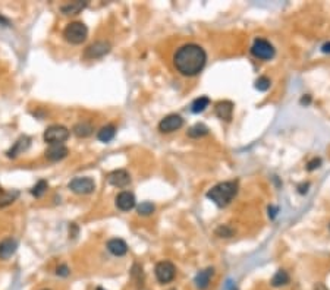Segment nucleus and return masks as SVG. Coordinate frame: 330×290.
<instances>
[{
  "label": "nucleus",
  "instance_id": "nucleus-28",
  "mask_svg": "<svg viewBox=\"0 0 330 290\" xmlns=\"http://www.w3.org/2000/svg\"><path fill=\"white\" fill-rule=\"evenodd\" d=\"M216 235L220 237H230V236H233V230L227 226H220L216 229Z\"/></svg>",
  "mask_w": 330,
  "mask_h": 290
},
{
  "label": "nucleus",
  "instance_id": "nucleus-1",
  "mask_svg": "<svg viewBox=\"0 0 330 290\" xmlns=\"http://www.w3.org/2000/svg\"><path fill=\"white\" fill-rule=\"evenodd\" d=\"M207 54L198 44H185L173 56V65L184 77H195L206 66Z\"/></svg>",
  "mask_w": 330,
  "mask_h": 290
},
{
  "label": "nucleus",
  "instance_id": "nucleus-22",
  "mask_svg": "<svg viewBox=\"0 0 330 290\" xmlns=\"http://www.w3.org/2000/svg\"><path fill=\"white\" fill-rule=\"evenodd\" d=\"M209 105H210V98H209V97H200V98H197V100L192 101V104H191V111H192V113H201V111H204Z\"/></svg>",
  "mask_w": 330,
  "mask_h": 290
},
{
  "label": "nucleus",
  "instance_id": "nucleus-20",
  "mask_svg": "<svg viewBox=\"0 0 330 290\" xmlns=\"http://www.w3.org/2000/svg\"><path fill=\"white\" fill-rule=\"evenodd\" d=\"M272 286L273 288H282V286H286L289 283V274L285 271V270H279L270 280Z\"/></svg>",
  "mask_w": 330,
  "mask_h": 290
},
{
  "label": "nucleus",
  "instance_id": "nucleus-2",
  "mask_svg": "<svg viewBox=\"0 0 330 290\" xmlns=\"http://www.w3.org/2000/svg\"><path fill=\"white\" fill-rule=\"evenodd\" d=\"M236 192H238V182L227 181V182H221L215 188H212L207 192V198L212 199L218 207H226L233 199Z\"/></svg>",
  "mask_w": 330,
  "mask_h": 290
},
{
  "label": "nucleus",
  "instance_id": "nucleus-33",
  "mask_svg": "<svg viewBox=\"0 0 330 290\" xmlns=\"http://www.w3.org/2000/svg\"><path fill=\"white\" fill-rule=\"evenodd\" d=\"M310 101H311V97L310 96L302 97V98H301V104H310Z\"/></svg>",
  "mask_w": 330,
  "mask_h": 290
},
{
  "label": "nucleus",
  "instance_id": "nucleus-31",
  "mask_svg": "<svg viewBox=\"0 0 330 290\" xmlns=\"http://www.w3.org/2000/svg\"><path fill=\"white\" fill-rule=\"evenodd\" d=\"M277 214V207H269V215L273 218Z\"/></svg>",
  "mask_w": 330,
  "mask_h": 290
},
{
  "label": "nucleus",
  "instance_id": "nucleus-17",
  "mask_svg": "<svg viewBox=\"0 0 330 290\" xmlns=\"http://www.w3.org/2000/svg\"><path fill=\"white\" fill-rule=\"evenodd\" d=\"M29 138L28 136H21L15 144H13V147L6 153L7 154V157H10V158H15V157H18L22 151H25L28 147H29Z\"/></svg>",
  "mask_w": 330,
  "mask_h": 290
},
{
  "label": "nucleus",
  "instance_id": "nucleus-19",
  "mask_svg": "<svg viewBox=\"0 0 330 290\" xmlns=\"http://www.w3.org/2000/svg\"><path fill=\"white\" fill-rule=\"evenodd\" d=\"M93 131H94V128L88 122H80V123H77L74 126V133L78 138H87V136H90L93 133Z\"/></svg>",
  "mask_w": 330,
  "mask_h": 290
},
{
  "label": "nucleus",
  "instance_id": "nucleus-8",
  "mask_svg": "<svg viewBox=\"0 0 330 290\" xmlns=\"http://www.w3.org/2000/svg\"><path fill=\"white\" fill-rule=\"evenodd\" d=\"M182 126H184V119L179 114H169V116H166L165 119L160 120L159 131L165 132V133H169V132L178 131Z\"/></svg>",
  "mask_w": 330,
  "mask_h": 290
},
{
  "label": "nucleus",
  "instance_id": "nucleus-16",
  "mask_svg": "<svg viewBox=\"0 0 330 290\" xmlns=\"http://www.w3.org/2000/svg\"><path fill=\"white\" fill-rule=\"evenodd\" d=\"M108 249H109L110 254H113L116 257H123L128 252V245L123 239L114 237V239H110L108 242Z\"/></svg>",
  "mask_w": 330,
  "mask_h": 290
},
{
  "label": "nucleus",
  "instance_id": "nucleus-26",
  "mask_svg": "<svg viewBox=\"0 0 330 290\" xmlns=\"http://www.w3.org/2000/svg\"><path fill=\"white\" fill-rule=\"evenodd\" d=\"M47 182L46 181H38L35 185H34V188L31 189V193L35 196V198H40V196H43L46 191H47Z\"/></svg>",
  "mask_w": 330,
  "mask_h": 290
},
{
  "label": "nucleus",
  "instance_id": "nucleus-7",
  "mask_svg": "<svg viewBox=\"0 0 330 290\" xmlns=\"http://www.w3.org/2000/svg\"><path fill=\"white\" fill-rule=\"evenodd\" d=\"M69 189L78 195H88L96 189V184L91 178H75L69 182Z\"/></svg>",
  "mask_w": 330,
  "mask_h": 290
},
{
  "label": "nucleus",
  "instance_id": "nucleus-36",
  "mask_svg": "<svg viewBox=\"0 0 330 290\" xmlns=\"http://www.w3.org/2000/svg\"><path fill=\"white\" fill-rule=\"evenodd\" d=\"M96 290H106V289H103V288H97Z\"/></svg>",
  "mask_w": 330,
  "mask_h": 290
},
{
  "label": "nucleus",
  "instance_id": "nucleus-3",
  "mask_svg": "<svg viewBox=\"0 0 330 290\" xmlns=\"http://www.w3.org/2000/svg\"><path fill=\"white\" fill-rule=\"evenodd\" d=\"M63 37L71 44H82L88 37V28L85 26V24L80 21L71 22L66 25L63 31Z\"/></svg>",
  "mask_w": 330,
  "mask_h": 290
},
{
  "label": "nucleus",
  "instance_id": "nucleus-25",
  "mask_svg": "<svg viewBox=\"0 0 330 290\" xmlns=\"http://www.w3.org/2000/svg\"><path fill=\"white\" fill-rule=\"evenodd\" d=\"M138 214L139 215H150V214H153L154 212V210H156V207H154V204L153 202H148V201H145V202H141L139 205H138Z\"/></svg>",
  "mask_w": 330,
  "mask_h": 290
},
{
  "label": "nucleus",
  "instance_id": "nucleus-13",
  "mask_svg": "<svg viewBox=\"0 0 330 290\" xmlns=\"http://www.w3.org/2000/svg\"><path fill=\"white\" fill-rule=\"evenodd\" d=\"M215 113L216 116L221 119V120H226L229 122L232 119V113H233V104L227 100L224 101H219L215 107Z\"/></svg>",
  "mask_w": 330,
  "mask_h": 290
},
{
  "label": "nucleus",
  "instance_id": "nucleus-9",
  "mask_svg": "<svg viewBox=\"0 0 330 290\" xmlns=\"http://www.w3.org/2000/svg\"><path fill=\"white\" fill-rule=\"evenodd\" d=\"M108 182H109L111 186H116V188H125L131 184V176L126 170H113L111 173H109L108 176Z\"/></svg>",
  "mask_w": 330,
  "mask_h": 290
},
{
  "label": "nucleus",
  "instance_id": "nucleus-23",
  "mask_svg": "<svg viewBox=\"0 0 330 290\" xmlns=\"http://www.w3.org/2000/svg\"><path fill=\"white\" fill-rule=\"evenodd\" d=\"M207 133H209V128L203 123H197L188 131V136L191 138H201V136H206Z\"/></svg>",
  "mask_w": 330,
  "mask_h": 290
},
{
  "label": "nucleus",
  "instance_id": "nucleus-35",
  "mask_svg": "<svg viewBox=\"0 0 330 290\" xmlns=\"http://www.w3.org/2000/svg\"><path fill=\"white\" fill-rule=\"evenodd\" d=\"M314 290H328V289H326V286H325L323 283H317V285L314 286Z\"/></svg>",
  "mask_w": 330,
  "mask_h": 290
},
{
  "label": "nucleus",
  "instance_id": "nucleus-5",
  "mask_svg": "<svg viewBox=\"0 0 330 290\" xmlns=\"http://www.w3.org/2000/svg\"><path fill=\"white\" fill-rule=\"evenodd\" d=\"M154 274H156V279H157L159 283L166 285V283H170L175 279L176 268H175V265L170 261H160L156 265Z\"/></svg>",
  "mask_w": 330,
  "mask_h": 290
},
{
  "label": "nucleus",
  "instance_id": "nucleus-37",
  "mask_svg": "<svg viewBox=\"0 0 330 290\" xmlns=\"http://www.w3.org/2000/svg\"><path fill=\"white\" fill-rule=\"evenodd\" d=\"M44 290H49V289H44Z\"/></svg>",
  "mask_w": 330,
  "mask_h": 290
},
{
  "label": "nucleus",
  "instance_id": "nucleus-6",
  "mask_svg": "<svg viewBox=\"0 0 330 290\" xmlns=\"http://www.w3.org/2000/svg\"><path fill=\"white\" fill-rule=\"evenodd\" d=\"M251 53L252 56L263 59V60H270L275 56V47L264 38H257L254 44L251 46Z\"/></svg>",
  "mask_w": 330,
  "mask_h": 290
},
{
  "label": "nucleus",
  "instance_id": "nucleus-18",
  "mask_svg": "<svg viewBox=\"0 0 330 290\" xmlns=\"http://www.w3.org/2000/svg\"><path fill=\"white\" fill-rule=\"evenodd\" d=\"M87 1H81V0H77V1H71L68 4H63L60 7L62 13L63 15H68V16H72V15H78L81 10H84L87 7Z\"/></svg>",
  "mask_w": 330,
  "mask_h": 290
},
{
  "label": "nucleus",
  "instance_id": "nucleus-29",
  "mask_svg": "<svg viewBox=\"0 0 330 290\" xmlns=\"http://www.w3.org/2000/svg\"><path fill=\"white\" fill-rule=\"evenodd\" d=\"M56 274L60 276V277H68V276L71 274V270L68 268L66 264H60V265L56 268Z\"/></svg>",
  "mask_w": 330,
  "mask_h": 290
},
{
  "label": "nucleus",
  "instance_id": "nucleus-24",
  "mask_svg": "<svg viewBox=\"0 0 330 290\" xmlns=\"http://www.w3.org/2000/svg\"><path fill=\"white\" fill-rule=\"evenodd\" d=\"M19 196L18 191H13V192H4V191H0V208L1 207H6L9 204H12L16 198Z\"/></svg>",
  "mask_w": 330,
  "mask_h": 290
},
{
  "label": "nucleus",
  "instance_id": "nucleus-12",
  "mask_svg": "<svg viewBox=\"0 0 330 290\" xmlns=\"http://www.w3.org/2000/svg\"><path fill=\"white\" fill-rule=\"evenodd\" d=\"M116 207L120 211H129L135 207V196L132 192L123 191L116 196Z\"/></svg>",
  "mask_w": 330,
  "mask_h": 290
},
{
  "label": "nucleus",
  "instance_id": "nucleus-14",
  "mask_svg": "<svg viewBox=\"0 0 330 290\" xmlns=\"http://www.w3.org/2000/svg\"><path fill=\"white\" fill-rule=\"evenodd\" d=\"M16 248H18V242L15 239H12V237L3 239L0 242V260L10 258L16 252Z\"/></svg>",
  "mask_w": 330,
  "mask_h": 290
},
{
  "label": "nucleus",
  "instance_id": "nucleus-34",
  "mask_svg": "<svg viewBox=\"0 0 330 290\" xmlns=\"http://www.w3.org/2000/svg\"><path fill=\"white\" fill-rule=\"evenodd\" d=\"M308 186H310L308 184H305V185H301V186H300V192H301V193H305V192H307V191H308V189H307Z\"/></svg>",
  "mask_w": 330,
  "mask_h": 290
},
{
  "label": "nucleus",
  "instance_id": "nucleus-27",
  "mask_svg": "<svg viewBox=\"0 0 330 290\" xmlns=\"http://www.w3.org/2000/svg\"><path fill=\"white\" fill-rule=\"evenodd\" d=\"M272 85V81L267 78V77H260L257 81H255V90L258 91H267Z\"/></svg>",
  "mask_w": 330,
  "mask_h": 290
},
{
  "label": "nucleus",
  "instance_id": "nucleus-10",
  "mask_svg": "<svg viewBox=\"0 0 330 290\" xmlns=\"http://www.w3.org/2000/svg\"><path fill=\"white\" fill-rule=\"evenodd\" d=\"M110 44L106 41H97L94 44H91L90 47H87L85 50V57L88 59H97L105 56L106 53H109Z\"/></svg>",
  "mask_w": 330,
  "mask_h": 290
},
{
  "label": "nucleus",
  "instance_id": "nucleus-21",
  "mask_svg": "<svg viewBox=\"0 0 330 290\" xmlns=\"http://www.w3.org/2000/svg\"><path fill=\"white\" fill-rule=\"evenodd\" d=\"M114 135H116V128H114L113 125H106V126H103V128L99 131L97 138H99V141H102V142H109V141H111V139L114 138Z\"/></svg>",
  "mask_w": 330,
  "mask_h": 290
},
{
  "label": "nucleus",
  "instance_id": "nucleus-32",
  "mask_svg": "<svg viewBox=\"0 0 330 290\" xmlns=\"http://www.w3.org/2000/svg\"><path fill=\"white\" fill-rule=\"evenodd\" d=\"M322 52H323V53H329V54H330V43H326V44H323V47H322Z\"/></svg>",
  "mask_w": 330,
  "mask_h": 290
},
{
  "label": "nucleus",
  "instance_id": "nucleus-30",
  "mask_svg": "<svg viewBox=\"0 0 330 290\" xmlns=\"http://www.w3.org/2000/svg\"><path fill=\"white\" fill-rule=\"evenodd\" d=\"M322 166V158H313L311 161H308V164H307V170H310V172H313V170H316V169H319Z\"/></svg>",
  "mask_w": 330,
  "mask_h": 290
},
{
  "label": "nucleus",
  "instance_id": "nucleus-4",
  "mask_svg": "<svg viewBox=\"0 0 330 290\" xmlns=\"http://www.w3.org/2000/svg\"><path fill=\"white\" fill-rule=\"evenodd\" d=\"M71 132L68 128L62 126V125H52L44 131V141L49 142L50 145L53 144H63L68 138H69Z\"/></svg>",
  "mask_w": 330,
  "mask_h": 290
},
{
  "label": "nucleus",
  "instance_id": "nucleus-15",
  "mask_svg": "<svg viewBox=\"0 0 330 290\" xmlns=\"http://www.w3.org/2000/svg\"><path fill=\"white\" fill-rule=\"evenodd\" d=\"M213 274H215V270H213V268H206V270L200 271V273L195 276V279H194L195 288L198 290L207 289L209 285H210V280H212Z\"/></svg>",
  "mask_w": 330,
  "mask_h": 290
},
{
  "label": "nucleus",
  "instance_id": "nucleus-11",
  "mask_svg": "<svg viewBox=\"0 0 330 290\" xmlns=\"http://www.w3.org/2000/svg\"><path fill=\"white\" fill-rule=\"evenodd\" d=\"M68 148L63 144H53L46 151V158L50 161H60L68 156Z\"/></svg>",
  "mask_w": 330,
  "mask_h": 290
}]
</instances>
